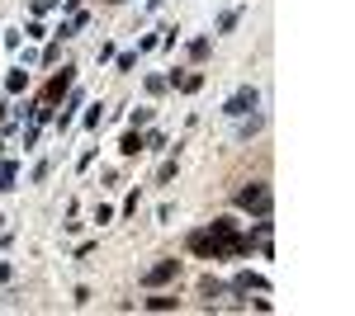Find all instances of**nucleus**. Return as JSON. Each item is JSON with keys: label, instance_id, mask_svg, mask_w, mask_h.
I'll list each match as a JSON object with an SVG mask.
<instances>
[{"label": "nucleus", "instance_id": "nucleus-1", "mask_svg": "<svg viewBox=\"0 0 355 316\" xmlns=\"http://www.w3.org/2000/svg\"><path fill=\"white\" fill-rule=\"evenodd\" d=\"M237 208L256 212V217H270V208H275V194H270L266 185H246L242 194H237Z\"/></svg>", "mask_w": 355, "mask_h": 316}, {"label": "nucleus", "instance_id": "nucleus-2", "mask_svg": "<svg viewBox=\"0 0 355 316\" xmlns=\"http://www.w3.org/2000/svg\"><path fill=\"white\" fill-rule=\"evenodd\" d=\"M256 104H261V95H256L251 85H242V90H237V95L223 104V113H227V118H246V113H251Z\"/></svg>", "mask_w": 355, "mask_h": 316}, {"label": "nucleus", "instance_id": "nucleus-3", "mask_svg": "<svg viewBox=\"0 0 355 316\" xmlns=\"http://www.w3.org/2000/svg\"><path fill=\"white\" fill-rule=\"evenodd\" d=\"M166 279H175V260H162V264H152V269L142 274L147 288H157V284H166Z\"/></svg>", "mask_w": 355, "mask_h": 316}, {"label": "nucleus", "instance_id": "nucleus-4", "mask_svg": "<svg viewBox=\"0 0 355 316\" xmlns=\"http://www.w3.org/2000/svg\"><path fill=\"white\" fill-rule=\"evenodd\" d=\"M15 180H19V165L15 160H0V189H15Z\"/></svg>", "mask_w": 355, "mask_h": 316}, {"label": "nucleus", "instance_id": "nucleus-5", "mask_svg": "<svg viewBox=\"0 0 355 316\" xmlns=\"http://www.w3.org/2000/svg\"><path fill=\"white\" fill-rule=\"evenodd\" d=\"M237 288H242V292H251V288L266 292V279H261V274H237Z\"/></svg>", "mask_w": 355, "mask_h": 316}, {"label": "nucleus", "instance_id": "nucleus-6", "mask_svg": "<svg viewBox=\"0 0 355 316\" xmlns=\"http://www.w3.org/2000/svg\"><path fill=\"white\" fill-rule=\"evenodd\" d=\"M119 151H123V156H137V151H142V137H137V132H128V137L119 142Z\"/></svg>", "mask_w": 355, "mask_h": 316}, {"label": "nucleus", "instance_id": "nucleus-7", "mask_svg": "<svg viewBox=\"0 0 355 316\" xmlns=\"http://www.w3.org/2000/svg\"><path fill=\"white\" fill-rule=\"evenodd\" d=\"M237 132H242V137H256V132H261V118H256V113L242 118V128H237Z\"/></svg>", "mask_w": 355, "mask_h": 316}, {"label": "nucleus", "instance_id": "nucleus-8", "mask_svg": "<svg viewBox=\"0 0 355 316\" xmlns=\"http://www.w3.org/2000/svg\"><path fill=\"white\" fill-rule=\"evenodd\" d=\"M24 80H28L24 71H10V80H5V90H24Z\"/></svg>", "mask_w": 355, "mask_h": 316}, {"label": "nucleus", "instance_id": "nucleus-9", "mask_svg": "<svg viewBox=\"0 0 355 316\" xmlns=\"http://www.w3.org/2000/svg\"><path fill=\"white\" fill-rule=\"evenodd\" d=\"M0 109H5V104H0Z\"/></svg>", "mask_w": 355, "mask_h": 316}]
</instances>
